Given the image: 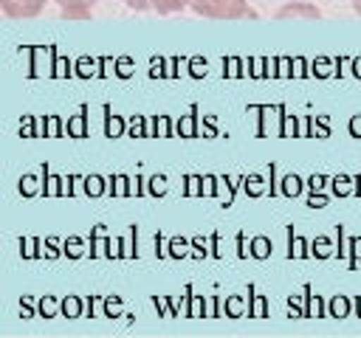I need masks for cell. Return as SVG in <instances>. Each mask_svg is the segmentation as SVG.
Listing matches in <instances>:
<instances>
[{
	"label": "cell",
	"mask_w": 361,
	"mask_h": 338,
	"mask_svg": "<svg viewBox=\"0 0 361 338\" xmlns=\"http://www.w3.org/2000/svg\"><path fill=\"white\" fill-rule=\"evenodd\" d=\"M189 8L209 20H240L248 11V0H192Z\"/></svg>",
	"instance_id": "1"
},
{
	"label": "cell",
	"mask_w": 361,
	"mask_h": 338,
	"mask_svg": "<svg viewBox=\"0 0 361 338\" xmlns=\"http://www.w3.org/2000/svg\"><path fill=\"white\" fill-rule=\"evenodd\" d=\"M0 3H3V14L14 20H31L45 8V0H0Z\"/></svg>",
	"instance_id": "2"
},
{
	"label": "cell",
	"mask_w": 361,
	"mask_h": 338,
	"mask_svg": "<svg viewBox=\"0 0 361 338\" xmlns=\"http://www.w3.org/2000/svg\"><path fill=\"white\" fill-rule=\"evenodd\" d=\"M54 3L59 6L62 17H68V20H85V17H90V11L96 6V0H54Z\"/></svg>",
	"instance_id": "3"
},
{
	"label": "cell",
	"mask_w": 361,
	"mask_h": 338,
	"mask_svg": "<svg viewBox=\"0 0 361 338\" xmlns=\"http://www.w3.org/2000/svg\"><path fill=\"white\" fill-rule=\"evenodd\" d=\"M276 17L279 20H293V17H305V20H319L322 17V11L313 6V3H290V6H282L279 11H276Z\"/></svg>",
	"instance_id": "4"
},
{
	"label": "cell",
	"mask_w": 361,
	"mask_h": 338,
	"mask_svg": "<svg viewBox=\"0 0 361 338\" xmlns=\"http://www.w3.org/2000/svg\"><path fill=\"white\" fill-rule=\"evenodd\" d=\"M189 3H192V0H152V11L166 17V14H175V11L189 8Z\"/></svg>",
	"instance_id": "5"
},
{
	"label": "cell",
	"mask_w": 361,
	"mask_h": 338,
	"mask_svg": "<svg viewBox=\"0 0 361 338\" xmlns=\"http://www.w3.org/2000/svg\"><path fill=\"white\" fill-rule=\"evenodd\" d=\"M133 11H149L152 8V0H124Z\"/></svg>",
	"instance_id": "6"
},
{
	"label": "cell",
	"mask_w": 361,
	"mask_h": 338,
	"mask_svg": "<svg viewBox=\"0 0 361 338\" xmlns=\"http://www.w3.org/2000/svg\"><path fill=\"white\" fill-rule=\"evenodd\" d=\"M353 8H355V14L361 17V0H353Z\"/></svg>",
	"instance_id": "7"
}]
</instances>
